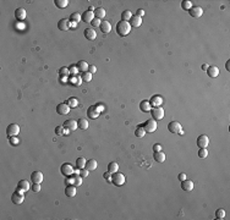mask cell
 Listing matches in <instances>:
<instances>
[{"label": "cell", "instance_id": "f546056e", "mask_svg": "<svg viewBox=\"0 0 230 220\" xmlns=\"http://www.w3.org/2000/svg\"><path fill=\"white\" fill-rule=\"evenodd\" d=\"M80 20H81V15L79 12H72L69 18V21L72 22L73 25H77V22H80Z\"/></svg>", "mask_w": 230, "mask_h": 220}, {"label": "cell", "instance_id": "9f6ffc18", "mask_svg": "<svg viewBox=\"0 0 230 220\" xmlns=\"http://www.w3.org/2000/svg\"><path fill=\"white\" fill-rule=\"evenodd\" d=\"M145 15V10H142V9H138L137 11H136V16H138V17H142Z\"/></svg>", "mask_w": 230, "mask_h": 220}, {"label": "cell", "instance_id": "6da1fadb", "mask_svg": "<svg viewBox=\"0 0 230 220\" xmlns=\"http://www.w3.org/2000/svg\"><path fill=\"white\" fill-rule=\"evenodd\" d=\"M130 32H131V25H130V22H126V21H120V22H118V25H117V33H118L120 37H125V35H127Z\"/></svg>", "mask_w": 230, "mask_h": 220}, {"label": "cell", "instance_id": "4dcf8cb0", "mask_svg": "<svg viewBox=\"0 0 230 220\" xmlns=\"http://www.w3.org/2000/svg\"><path fill=\"white\" fill-rule=\"evenodd\" d=\"M153 158H154V160L157 163H163L165 160V154L160 151V152H154V154H153Z\"/></svg>", "mask_w": 230, "mask_h": 220}, {"label": "cell", "instance_id": "74e56055", "mask_svg": "<svg viewBox=\"0 0 230 220\" xmlns=\"http://www.w3.org/2000/svg\"><path fill=\"white\" fill-rule=\"evenodd\" d=\"M67 105H69L70 108H76V106L79 105V99L76 98V97L69 98V99H67Z\"/></svg>", "mask_w": 230, "mask_h": 220}, {"label": "cell", "instance_id": "c3c4849f", "mask_svg": "<svg viewBox=\"0 0 230 220\" xmlns=\"http://www.w3.org/2000/svg\"><path fill=\"white\" fill-rule=\"evenodd\" d=\"M69 73H70V71H69V67H61L60 70H59V75L60 76H67L69 75Z\"/></svg>", "mask_w": 230, "mask_h": 220}, {"label": "cell", "instance_id": "d590c367", "mask_svg": "<svg viewBox=\"0 0 230 220\" xmlns=\"http://www.w3.org/2000/svg\"><path fill=\"white\" fill-rule=\"evenodd\" d=\"M132 17V12L130 10H125L124 12H121V21H126L129 22Z\"/></svg>", "mask_w": 230, "mask_h": 220}, {"label": "cell", "instance_id": "9a60e30c", "mask_svg": "<svg viewBox=\"0 0 230 220\" xmlns=\"http://www.w3.org/2000/svg\"><path fill=\"white\" fill-rule=\"evenodd\" d=\"M31 181L33 183H41L43 181V174L41 171H33L31 174Z\"/></svg>", "mask_w": 230, "mask_h": 220}, {"label": "cell", "instance_id": "ab89813d", "mask_svg": "<svg viewBox=\"0 0 230 220\" xmlns=\"http://www.w3.org/2000/svg\"><path fill=\"white\" fill-rule=\"evenodd\" d=\"M181 8L184 9V10H190L191 8H192V3L190 2V0H184V2L181 3Z\"/></svg>", "mask_w": 230, "mask_h": 220}, {"label": "cell", "instance_id": "52a82bcc", "mask_svg": "<svg viewBox=\"0 0 230 220\" xmlns=\"http://www.w3.org/2000/svg\"><path fill=\"white\" fill-rule=\"evenodd\" d=\"M56 113L59 115H66L70 113V106L67 105V103H60L56 105Z\"/></svg>", "mask_w": 230, "mask_h": 220}, {"label": "cell", "instance_id": "277c9868", "mask_svg": "<svg viewBox=\"0 0 230 220\" xmlns=\"http://www.w3.org/2000/svg\"><path fill=\"white\" fill-rule=\"evenodd\" d=\"M142 126H143V128H145L146 133H147V132H148V133H152V132H154V131L157 130V121L153 120V119H149V120H147Z\"/></svg>", "mask_w": 230, "mask_h": 220}, {"label": "cell", "instance_id": "83f0119b", "mask_svg": "<svg viewBox=\"0 0 230 220\" xmlns=\"http://www.w3.org/2000/svg\"><path fill=\"white\" fill-rule=\"evenodd\" d=\"M93 12H94V17H95V18H99V20L104 18V17H105V14H107L103 8H97Z\"/></svg>", "mask_w": 230, "mask_h": 220}, {"label": "cell", "instance_id": "ee69618b", "mask_svg": "<svg viewBox=\"0 0 230 220\" xmlns=\"http://www.w3.org/2000/svg\"><path fill=\"white\" fill-rule=\"evenodd\" d=\"M71 83H72L73 86H80V84L82 83V77H76V76H73V77L71 78Z\"/></svg>", "mask_w": 230, "mask_h": 220}, {"label": "cell", "instance_id": "ffe728a7", "mask_svg": "<svg viewBox=\"0 0 230 220\" xmlns=\"http://www.w3.org/2000/svg\"><path fill=\"white\" fill-rule=\"evenodd\" d=\"M206 72H207V75H208L210 78H216V77H218V75H219V69H218L217 66H209Z\"/></svg>", "mask_w": 230, "mask_h": 220}, {"label": "cell", "instance_id": "836d02e7", "mask_svg": "<svg viewBox=\"0 0 230 220\" xmlns=\"http://www.w3.org/2000/svg\"><path fill=\"white\" fill-rule=\"evenodd\" d=\"M118 170H119V165H118V163H115V161L109 163V165H108V171H109L110 174L117 173Z\"/></svg>", "mask_w": 230, "mask_h": 220}, {"label": "cell", "instance_id": "8d00e7d4", "mask_svg": "<svg viewBox=\"0 0 230 220\" xmlns=\"http://www.w3.org/2000/svg\"><path fill=\"white\" fill-rule=\"evenodd\" d=\"M72 185H75L76 187H79L82 185V177L80 175H75L72 176Z\"/></svg>", "mask_w": 230, "mask_h": 220}, {"label": "cell", "instance_id": "680465c9", "mask_svg": "<svg viewBox=\"0 0 230 220\" xmlns=\"http://www.w3.org/2000/svg\"><path fill=\"white\" fill-rule=\"evenodd\" d=\"M225 67H226V70H228V71H230V60H228V61H226Z\"/></svg>", "mask_w": 230, "mask_h": 220}, {"label": "cell", "instance_id": "e575fe53", "mask_svg": "<svg viewBox=\"0 0 230 220\" xmlns=\"http://www.w3.org/2000/svg\"><path fill=\"white\" fill-rule=\"evenodd\" d=\"M77 126H79V128H81V130H87L88 128V120H86V119H79V121H77Z\"/></svg>", "mask_w": 230, "mask_h": 220}, {"label": "cell", "instance_id": "7dc6e473", "mask_svg": "<svg viewBox=\"0 0 230 220\" xmlns=\"http://www.w3.org/2000/svg\"><path fill=\"white\" fill-rule=\"evenodd\" d=\"M9 142H10L11 145H17L18 143H20V141H18V138H17L16 136H11V137H9Z\"/></svg>", "mask_w": 230, "mask_h": 220}, {"label": "cell", "instance_id": "7c38bea8", "mask_svg": "<svg viewBox=\"0 0 230 220\" xmlns=\"http://www.w3.org/2000/svg\"><path fill=\"white\" fill-rule=\"evenodd\" d=\"M60 171H61V174H63L64 176H70V175H72L73 169H72V167H71V164L65 163V164H63V165H61Z\"/></svg>", "mask_w": 230, "mask_h": 220}, {"label": "cell", "instance_id": "94428289", "mask_svg": "<svg viewBox=\"0 0 230 220\" xmlns=\"http://www.w3.org/2000/svg\"><path fill=\"white\" fill-rule=\"evenodd\" d=\"M178 133H179V135H184V131H182V128H181V130H180Z\"/></svg>", "mask_w": 230, "mask_h": 220}, {"label": "cell", "instance_id": "7a4b0ae2", "mask_svg": "<svg viewBox=\"0 0 230 220\" xmlns=\"http://www.w3.org/2000/svg\"><path fill=\"white\" fill-rule=\"evenodd\" d=\"M111 183H114L115 186H123L125 183V175L119 171L111 174Z\"/></svg>", "mask_w": 230, "mask_h": 220}, {"label": "cell", "instance_id": "f907efd6", "mask_svg": "<svg viewBox=\"0 0 230 220\" xmlns=\"http://www.w3.org/2000/svg\"><path fill=\"white\" fill-rule=\"evenodd\" d=\"M101 23H102V21L99 20V18H95V17H94V20L91 22V25H92L93 27H99V26H101Z\"/></svg>", "mask_w": 230, "mask_h": 220}, {"label": "cell", "instance_id": "484cf974", "mask_svg": "<svg viewBox=\"0 0 230 220\" xmlns=\"http://www.w3.org/2000/svg\"><path fill=\"white\" fill-rule=\"evenodd\" d=\"M99 28H101V32H103L104 34H107V33H109V32L111 31V25H110V22H108V21H102Z\"/></svg>", "mask_w": 230, "mask_h": 220}, {"label": "cell", "instance_id": "db71d44e", "mask_svg": "<svg viewBox=\"0 0 230 220\" xmlns=\"http://www.w3.org/2000/svg\"><path fill=\"white\" fill-rule=\"evenodd\" d=\"M160 151H162V145L159 143H156L153 145V152H160Z\"/></svg>", "mask_w": 230, "mask_h": 220}, {"label": "cell", "instance_id": "8992f818", "mask_svg": "<svg viewBox=\"0 0 230 220\" xmlns=\"http://www.w3.org/2000/svg\"><path fill=\"white\" fill-rule=\"evenodd\" d=\"M18 132H20V126L17 124H10L8 127H6V135L9 137L11 136H17Z\"/></svg>", "mask_w": 230, "mask_h": 220}, {"label": "cell", "instance_id": "91938a15", "mask_svg": "<svg viewBox=\"0 0 230 220\" xmlns=\"http://www.w3.org/2000/svg\"><path fill=\"white\" fill-rule=\"evenodd\" d=\"M208 67H209V66H208L207 64H203V65H202V70H203V71H207V70H208Z\"/></svg>", "mask_w": 230, "mask_h": 220}, {"label": "cell", "instance_id": "b9f144b4", "mask_svg": "<svg viewBox=\"0 0 230 220\" xmlns=\"http://www.w3.org/2000/svg\"><path fill=\"white\" fill-rule=\"evenodd\" d=\"M216 218H217V219H224V218H225V210H224L223 208L217 209V210H216Z\"/></svg>", "mask_w": 230, "mask_h": 220}, {"label": "cell", "instance_id": "7402d4cb", "mask_svg": "<svg viewBox=\"0 0 230 220\" xmlns=\"http://www.w3.org/2000/svg\"><path fill=\"white\" fill-rule=\"evenodd\" d=\"M85 37L88 41H94L97 38V33H95V31L92 28H86L85 29Z\"/></svg>", "mask_w": 230, "mask_h": 220}, {"label": "cell", "instance_id": "4fadbf2b", "mask_svg": "<svg viewBox=\"0 0 230 220\" xmlns=\"http://www.w3.org/2000/svg\"><path fill=\"white\" fill-rule=\"evenodd\" d=\"M81 20L83 21V22H86V23H91L93 20H94V12H92V11H85L82 15H81Z\"/></svg>", "mask_w": 230, "mask_h": 220}, {"label": "cell", "instance_id": "60d3db41", "mask_svg": "<svg viewBox=\"0 0 230 220\" xmlns=\"http://www.w3.org/2000/svg\"><path fill=\"white\" fill-rule=\"evenodd\" d=\"M198 157H200L201 159H206V158L208 157V151H207V148H200V151H198Z\"/></svg>", "mask_w": 230, "mask_h": 220}, {"label": "cell", "instance_id": "f5cc1de1", "mask_svg": "<svg viewBox=\"0 0 230 220\" xmlns=\"http://www.w3.org/2000/svg\"><path fill=\"white\" fill-rule=\"evenodd\" d=\"M88 72L93 75V73L97 72V67H95L94 65H89V66H88Z\"/></svg>", "mask_w": 230, "mask_h": 220}, {"label": "cell", "instance_id": "e0dca14e", "mask_svg": "<svg viewBox=\"0 0 230 220\" xmlns=\"http://www.w3.org/2000/svg\"><path fill=\"white\" fill-rule=\"evenodd\" d=\"M26 10L25 9H22V8H18V9H16V11H15V17H16V20L17 21H23L25 18H26Z\"/></svg>", "mask_w": 230, "mask_h": 220}, {"label": "cell", "instance_id": "603a6c76", "mask_svg": "<svg viewBox=\"0 0 230 220\" xmlns=\"http://www.w3.org/2000/svg\"><path fill=\"white\" fill-rule=\"evenodd\" d=\"M130 25L131 27H140L142 25V17H138V16H133L131 17V20H130Z\"/></svg>", "mask_w": 230, "mask_h": 220}, {"label": "cell", "instance_id": "1f68e13d", "mask_svg": "<svg viewBox=\"0 0 230 220\" xmlns=\"http://www.w3.org/2000/svg\"><path fill=\"white\" fill-rule=\"evenodd\" d=\"M76 168H77L79 170L86 168V159L82 158V157H80V158L76 159Z\"/></svg>", "mask_w": 230, "mask_h": 220}, {"label": "cell", "instance_id": "ba28073f", "mask_svg": "<svg viewBox=\"0 0 230 220\" xmlns=\"http://www.w3.org/2000/svg\"><path fill=\"white\" fill-rule=\"evenodd\" d=\"M99 110L97 109V105H91L88 109H87V116L89 119H97L99 116Z\"/></svg>", "mask_w": 230, "mask_h": 220}, {"label": "cell", "instance_id": "d6a6232c", "mask_svg": "<svg viewBox=\"0 0 230 220\" xmlns=\"http://www.w3.org/2000/svg\"><path fill=\"white\" fill-rule=\"evenodd\" d=\"M145 135H146V131H145L143 126H142V125L137 126L136 130H135V136L138 137V138H142V137H145Z\"/></svg>", "mask_w": 230, "mask_h": 220}, {"label": "cell", "instance_id": "f1b7e54d", "mask_svg": "<svg viewBox=\"0 0 230 220\" xmlns=\"http://www.w3.org/2000/svg\"><path fill=\"white\" fill-rule=\"evenodd\" d=\"M76 66H77V69H79V71H80V72H82V73H83V72H87V71H88V66H89V65H88L85 60H80Z\"/></svg>", "mask_w": 230, "mask_h": 220}, {"label": "cell", "instance_id": "6f0895ef", "mask_svg": "<svg viewBox=\"0 0 230 220\" xmlns=\"http://www.w3.org/2000/svg\"><path fill=\"white\" fill-rule=\"evenodd\" d=\"M179 180H180V181H184V180H186V175H185L184 173L179 174Z\"/></svg>", "mask_w": 230, "mask_h": 220}, {"label": "cell", "instance_id": "f35d334b", "mask_svg": "<svg viewBox=\"0 0 230 220\" xmlns=\"http://www.w3.org/2000/svg\"><path fill=\"white\" fill-rule=\"evenodd\" d=\"M54 4H55L58 8L64 9V8H66V6L69 5V2H67V0H55Z\"/></svg>", "mask_w": 230, "mask_h": 220}, {"label": "cell", "instance_id": "4316f807", "mask_svg": "<svg viewBox=\"0 0 230 220\" xmlns=\"http://www.w3.org/2000/svg\"><path fill=\"white\" fill-rule=\"evenodd\" d=\"M97 167H98V164H97V161H95L94 159H89V160L86 161V169L89 170V171L95 170V169H97Z\"/></svg>", "mask_w": 230, "mask_h": 220}, {"label": "cell", "instance_id": "681fc988", "mask_svg": "<svg viewBox=\"0 0 230 220\" xmlns=\"http://www.w3.org/2000/svg\"><path fill=\"white\" fill-rule=\"evenodd\" d=\"M88 173H89V170H87V169L83 168V169L80 170V176H81L82 179H86V177L88 176Z\"/></svg>", "mask_w": 230, "mask_h": 220}, {"label": "cell", "instance_id": "ac0fdd59", "mask_svg": "<svg viewBox=\"0 0 230 220\" xmlns=\"http://www.w3.org/2000/svg\"><path fill=\"white\" fill-rule=\"evenodd\" d=\"M58 28H59L60 31H67L70 28V21L67 20V18H61V20L58 22Z\"/></svg>", "mask_w": 230, "mask_h": 220}, {"label": "cell", "instance_id": "f6af8a7d", "mask_svg": "<svg viewBox=\"0 0 230 220\" xmlns=\"http://www.w3.org/2000/svg\"><path fill=\"white\" fill-rule=\"evenodd\" d=\"M69 71H70V75H72V76H76V73L80 72L76 65H71V66L69 67Z\"/></svg>", "mask_w": 230, "mask_h": 220}, {"label": "cell", "instance_id": "d6986e66", "mask_svg": "<svg viewBox=\"0 0 230 220\" xmlns=\"http://www.w3.org/2000/svg\"><path fill=\"white\" fill-rule=\"evenodd\" d=\"M30 188H31V186H30V182H28L27 180H20V181H18V183H17V190L26 192V191H28Z\"/></svg>", "mask_w": 230, "mask_h": 220}, {"label": "cell", "instance_id": "9c48e42d", "mask_svg": "<svg viewBox=\"0 0 230 220\" xmlns=\"http://www.w3.org/2000/svg\"><path fill=\"white\" fill-rule=\"evenodd\" d=\"M208 144H209V138H208V136H206V135L198 136V138H197V145H198V148H207Z\"/></svg>", "mask_w": 230, "mask_h": 220}, {"label": "cell", "instance_id": "816d5d0a", "mask_svg": "<svg viewBox=\"0 0 230 220\" xmlns=\"http://www.w3.org/2000/svg\"><path fill=\"white\" fill-rule=\"evenodd\" d=\"M33 192H39L41 191V183H33V186L31 187Z\"/></svg>", "mask_w": 230, "mask_h": 220}, {"label": "cell", "instance_id": "44dd1931", "mask_svg": "<svg viewBox=\"0 0 230 220\" xmlns=\"http://www.w3.org/2000/svg\"><path fill=\"white\" fill-rule=\"evenodd\" d=\"M194 182L191 181V180H184V181H181V188L184 190V191H192L194 190Z\"/></svg>", "mask_w": 230, "mask_h": 220}, {"label": "cell", "instance_id": "cb8c5ba5", "mask_svg": "<svg viewBox=\"0 0 230 220\" xmlns=\"http://www.w3.org/2000/svg\"><path fill=\"white\" fill-rule=\"evenodd\" d=\"M151 106H160L162 105V103H163V98L160 97V96H153L152 98H151Z\"/></svg>", "mask_w": 230, "mask_h": 220}, {"label": "cell", "instance_id": "d4e9b609", "mask_svg": "<svg viewBox=\"0 0 230 220\" xmlns=\"http://www.w3.org/2000/svg\"><path fill=\"white\" fill-rule=\"evenodd\" d=\"M151 109H152V106H151V103L148 100H142L140 103V110H141V112L148 113V112H151Z\"/></svg>", "mask_w": 230, "mask_h": 220}, {"label": "cell", "instance_id": "bcb514c9", "mask_svg": "<svg viewBox=\"0 0 230 220\" xmlns=\"http://www.w3.org/2000/svg\"><path fill=\"white\" fill-rule=\"evenodd\" d=\"M64 128H65L64 126H56V127H55V133L59 135V136L64 135V133L66 132V131H64Z\"/></svg>", "mask_w": 230, "mask_h": 220}, {"label": "cell", "instance_id": "5b68a950", "mask_svg": "<svg viewBox=\"0 0 230 220\" xmlns=\"http://www.w3.org/2000/svg\"><path fill=\"white\" fill-rule=\"evenodd\" d=\"M25 199V196H23V191H20V190H16L12 196H11V200L14 204H21Z\"/></svg>", "mask_w": 230, "mask_h": 220}, {"label": "cell", "instance_id": "30bf717a", "mask_svg": "<svg viewBox=\"0 0 230 220\" xmlns=\"http://www.w3.org/2000/svg\"><path fill=\"white\" fill-rule=\"evenodd\" d=\"M188 14L192 17H195V18H198V17H201L203 15V9L201 6H192L188 10Z\"/></svg>", "mask_w": 230, "mask_h": 220}, {"label": "cell", "instance_id": "5bb4252c", "mask_svg": "<svg viewBox=\"0 0 230 220\" xmlns=\"http://www.w3.org/2000/svg\"><path fill=\"white\" fill-rule=\"evenodd\" d=\"M76 193H77V187H76L75 185H67L66 188H65V194L66 197L69 198H73L76 196Z\"/></svg>", "mask_w": 230, "mask_h": 220}, {"label": "cell", "instance_id": "3957f363", "mask_svg": "<svg viewBox=\"0 0 230 220\" xmlns=\"http://www.w3.org/2000/svg\"><path fill=\"white\" fill-rule=\"evenodd\" d=\"M151 115H152V119L153 120H162L164 118V109L160 108V106H154L151 109Z\"/></svg>", "mask_w": 230, "mask_h": 220}, {"label": "cell", "instance_id": "11a10c76", "mask_svg": "<svg viewBox=\"0 0 230 220\" xmlns=\"http://www.w3.org/2000/svg\"><path fill=\"white\" fill-rule=\"evenodd\" d=\"M103 177L107 180V181H109V182H111V174L109 173V171H107V173H104L103 174Z\"/></svg>", "mask_w": 230, "mask_h": 220}, {"label": "cell", "instance_id": "2e32d148", "mask_svg": "<svg viewBox=\"0 0 230 220\" xmlns=\"http://www.w3.org/2000/svg\"><path fill=\"white\" fill-rule=\"evenodd\" d=\"M64 127L66 128V130H69V131H75L79 126H77V122H76L75 120L70 119V120H66V121L64 122Z\"/></svg>", "mask_w": 230, "mask_h": 220}, {"label": "cell", "instance_id": "8fae6325", "mask_svg": "<svg viewBox=\"0 0 230 220\" xmlns=\"http://www.w3.org/2000/svg\"><path fill=\"white\" fill-rule=\"evenodd\" d=\"M168 130H169V132H171V133H178V132L181 130V125H180V122H178V121H171V122H169V125H168Z\"/></svg>", "mask_w": 230, "mask_h": 220}, {"label": "cell", "instance_id": "7bdbcfd3", "mask_svg": "<svg viewBox=\"0 0 230 220\" xmlns=\"http://www.w3.org/2000/svg\"><path fill=\"white\" fill-rule=\"evenodd\" d=\"M82 81H85V82H91V81H92V73H89L88 71H87V72H83V73H82Z\"/></svg>", "mask_w": 230, "mask_h": 220}]
</instances>
